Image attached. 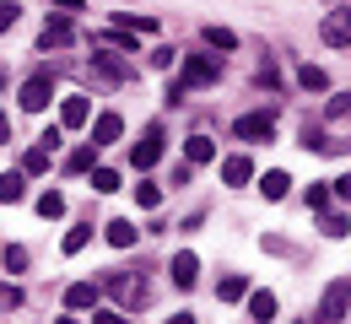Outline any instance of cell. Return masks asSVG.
<instances>
[{
  "label": "cell",
  "instance_id": "obj_44",
  "mask_svg": "<svg viewBox=\"0 0 351 324\" xmlns=\"http://www.w3.org/2000/svg\"><path fill=\"white\" fill-rule=\"evenodd\" d=\"M5 140H11V119L0 114V146H5Z\"/></svg>",
  "mask_w": 351,
  "mask_h": 324
},
{
  "label": "cell",
  "instance_id": "obj_14",
  "mask_svg": "<svg viewBox=\"0 0 351 324\" xmlns=\"http://www.w3.org/2000/svg\"><path fill=\"white\" fill-rule=\"evenodd\" d=\"M168 276H173V286H184V292H189V286H195V276H200V260H195V254H178L173 265H168Z\"/></svg>",
  "mask_w": 351,
  "mask_h": 324
},
{
  "label": "cell",
  "instance_id": "obj_40",
  "mask_svg": "<svg viewBox=\"0 0 351 324\" xmlns=\"http://www.w3.org/2000/svg\"><path fill=\"white\" fill-rule=\"evenodd\" d=\"M152 65L157 71H173V49H152Z\"/></svg>",
  "mask_w": 351,
  "mask_h": 324
},
{
  "label": "cell",
  "instance_id": "obj_13",
  "mask_svg": "<svg viewBox=\"0 0 351 324\" xmlns=\"http://www.w3.org/2000/svg\"><path fill=\"white\" fill-rule=\"evenodd\" d=\"M119 136H125V119H119V114H97V125H92V146H114Z\"/></svg>",
  "mask_w": 351,
  "mask_h": 324
},
{
  "label": "cell",
  "instance_id": "obj_6",
  "mask_svg": "<svg viewBox=\"0 0 351 324\" xmlns=\"http://www.w3.org/2000/svg\"><path fill=\"white\" fill-rule=\"evenodd\" d=\"M92 82H103V87H125V82H130V65L114 60V54H92Z\"/></svg>",
  "mask_w": 351,
  "mask_h": 324
},
{
  "label": "cell",
  "instance_id": "obj_11",
  "mask_svg": "<svg viewBox=\"0 0 351 324\" xmlns=\"http://www.w3.org/2000/svg\"><path fill=\"white\" fill-rule=\"evenodd\" d=\"M87 119H92V103H87V97H65V103H60V130H82Z\"/></svg>",
  "mask_w": 351,
  "mask_h": 324
},
{
  "label": "cell",
  "instance_id": "obj_26",
  "mask_svg": "<svg viewBox=\"0 0 351 324\" xmlns=\"http://www.w3.org/2000/svg\"><path fill=\"white\" fill-rule=\"evenodd\" d=\"M0 265H5L11 276H16V271H27V249H22V243H5V249H0Z\"/></svg>",
  "mask_w": 351,
  "mask_h": 324
},
{
  "label": "cell",
  "instance_id": "obj_23",
  "mask_svg": "<svg viewBox=\"0 0 351 324\" xmlns=\"http://www.w3.org/2000/svg\"><path fill=\"white\" fill-rule=\"evenodd\" d=\"M38 216H44V222L65 216V195H60V189H44V195H38Z\"/></svg>",
  "mask_w": 351,
  "mask_h": 324
},
{
  "label": "cell",
  "instance_id": "obj_35",
  "mask_svg": "<svg viewBox=\"0 0 351 324\" xmlns=\"http://www.w3.org/2000/svg\"><path fill=\"white\" fill-rule=\"evenodd\" d=\"M92 324H130L125 308H92Z\"/></svg>",
  "mask_w": 351,
  "mask_h": 324
},
{
  "label": "cell",
  "instance_id": "obj_43",
  "mask_svg": "<svg viewBox=\"0 0 351 324\" xmlns=\"http://www.w3.org/2000/svg\"><path fill=\"white\" fill-rule=\"evenodd\" d=\"M49 5H60V11H87V0H49Z\"/></svg>",
  "mask_w": 351,
  "mask_h": 324
},
{
  "label": "cell",
  "instance_id": "obj_8",
  "mask_svg": "<svg viewBox=\"0 0 351 324\" xmlns=\"http://www.w3.org/2000/svg\"><path fill=\"white\" fill-rule=\"evenodd\" d=\"M38 44H44V49H71V44H76V27H71V16H49L44 33H38Z\"/></svg>",
  "mask_w": 351,
  "mask_h": 324
},
{
  "label": "cell",
  "instance_id": "obj_47",
  "mask_svg": "<svg viewBox=\"0 0 351 324\" xmlns=\"http://www.w3.org/2000/svg\"><path fill=\"white\" fill-rule=\"evenodd\" d=\"M0 92H5V71H0Z\"/></svg>",
  "mask_w": 351,
  "mask_h": 324
},
{
  "label": "cell",
  "instance_id": "obj_38",
  "mask_svg": "<svg viewBox=\"0 0 351 324\" xmlns=\"http://www.w3.org/2000/svg\"><path fill=\"white\" fill-rule=\"evenodd\" d=\"M184 97H189V87H184V82H168V92H162V103H168V108H178Z\"/></svg>",
  "mask_w": 351,
  "mask_h": 324
},
{
  "label": "cell",
  "instance_id": "obj_42",
  "mask_svg": "<svg viewBox=\"0 0 351 324\" xmlns=\"http://www.w3.org/2000/svg\"><path fill=\"white\" fill-rule=\"evenodd\" d=\"M330 184H335V195H341V200H351V173H346V179H330Z\"/></svg>",
  "mask_w": 351,
  "mask_h": 324
},
{
  "label": "cell",
  "instance_id": "obj_3",
  "mask_svg": "<svg viewBox=\"0 0 351 324\" xmlns=\"http://www.w3.org/2000/svg\"><path fill=\"white\" fill-rule=\"evenodd\" d=\"M103 292H114V297H119V308H141V303H146V281H141V276H125V271H114V276L103 281Z\"/></svg>",
  "mask_w": 351,
  "mask_h": 324
},
{
  "label": "cell",
  "instance_id": "obj_1",
  "mask_svg": "<svg viewBox=\"0 0 351 324\" xmlns=\"http://www.w3.org/2000/svg\"><path fill=\"white\" fill-rule=\"evenodd\" d=\"M178 82H184L189 92H195V87H217L221 82V54H184Z\"/></svg>",
  "mask_w": 351,
  "mask_h": 324
},
{
  "label": "cell",
  "instance_id": "obj_15",
  "mask_svg": "<svg viewBox=\"0 0 351 324\" xmlns=\"http://www.w3.org/2000/svg\"><path fill=\"white\" fill-rule=\"evenodd\" d=\"M184 157L200 168V162H211V157H217V140H211V136H189V140H184Z\"/></svg>",
  "mask_w": 351,
  "mask_h": 324
},
{
  "label": "cell",
  "instance_id": "obj_30",
  "mask_svg": "<svg viewBox=\"0 0 351 324\" xmlns=\"http://www.w3.org/2000/svg\"><path fill=\"white\" fill-rule=\"evenodd\" d=\"M135 205H141V211H157V205H162V189L157 184H135Z\"/></svg>",
  "mask_w": 351,
  "mask_h": 324
},
{
  "label": "cell",
  "instance_id": "obj_16",
  "mask_svg": "<svg viewBox=\"0 0 351 324\" xmlns=\"http://www.w3.org/2000/svg\"><path fill=\"white\" fill-rule=\"evenodd\" d=\"M27 195V173H0V205H16Z\"/></svg>",
  "mask_w": 351,
  "mask_h": 324
},
{
  "label": "cell",
  "instance_id": "obj_41",
  "mask_svg": "<svg viewBox=\"0 0 351 324\" xmlns=\"http://www.w3.org/2000/svg\"><path fill=\"white\" fill-rule=\"evenodd\" d=\"M189 179H195V162H178V168H173V184L184 189V184H189Z\"/></svg>",
  "mask_w": 351,
  "mask_h": 324
},
{
  "label": "cell",
  "instance_id": "obj_12",
  "mask_svg": "<svg viewBox=\"0 0 351 324\" xmlns=\"http://www.w3.org/2000/svg\"><path fill=\"white\" fill-rule=\"evenodd\" d=\"M157 157H162V125H152V130H146V136H141V146H135V168H152V162H157Z\"/></svg>",
  "mask_w": 351,
  "mask_h": 324
},
{
  "label": "cell",
  "instance_id": "obj_34",
  "mask_svg": "<svg viewBox=\"0 0 351 324\" xmlns=\"http://www.w3.org/2000/svg\"><path fill=\"white\" fill-rule=\"evenodd\" d=\"M308 211H330V189L324 184H308Z\"/></svg>",
  "mask_w": 351,
  "mask_h": 324
},
{
  "label": "cell",
  "instance_id": "obj_33",
  "mask_svg": "<svg viewBox=\"0 0 351 324\" xmlns=\"http://www.w3.org/2000/svg\"><path fill=\"white\" fill-rule=\"evenodd\" d=\"M16 16H22V5H16V0H0V33H11Z\"/></svg>",
  "mask_w": 351,
  "mask_h": 324
},
{
  "label": "cell",
  "instance_id": "obj_25",
  "mask_svg": "<svg viewBox=\"0 0 351 324\" xmlns=\"http://www.w3.org/2000/svg\"><path fill=\"white\" fill-rule=\"evenodd\" d=\"M243 292H249V281H243V276H221L217 281V297H221V303H238Z\"/></svg>",
  "mask_w": 351,
  "mask_h": 324
},
{
  "label": "cell",
  "instance_id": "obj_27",
  "mask_svg": "<svg viewBox=\"0 0 351 324\" xmlns=\"http://www.w3.org/2000/svg\"><path fill=\"white\" fill-rule=\"evenodd\" d=\"M319 232H324V238H346V232H351V216H341V211H324Z\"/></svg>",
  "mask_w": 351,
  "mask_h": 324
},
{
  "label": "cell",
  "instance_id": "obj_7",
  "mask_svg": "<svg viewBox=\"0 0 351 324\" xmlns=\"http://www.w3.org/2000/svg\"><path fill=\"white\" fill-rule=\"evenodd\" d=\"M232 136L238 140H270L276 136V119L270 114H243V119H232Z\"/></svg>",
  "mask_w": 351,
  "mask_h": 324
},
{
  "label": "cell",
  "instance_id": "obj_4",
  "mask_svg": "<svg viewBox=\"0 0 351 324\" xmlns=\"http://www.w3.org/2000/svg\"><path fill=\"white\" fill-rule=\"evenodd\" d=\"M49 97H54V71H38V76L22 82V108H27V114H44Z\"/></svg>",
  "mask_w": 351,
  "mask_h": 324
},
{
  "label": "cell",
  "instance_id": "obj_32",
  "mask_svg": "<svg viewBox=\"0 0 351 324\" xmlns=\"http://www.w3.org/2000/svg\"><path fill=\"white\" fill-rule=\"evenodd\" d=\"M324 114H330V119H346V114H351V92H330Z\"/></svg>",
  "mask_w": 351,
  "mask_h": 324
},
{
  "label": "cell",
  "instance_id": "obj_46",
  "mask_svg": "<svg viewBox=\"0 0 351 324\" xmlns=\"http://www.w3.org/2000/svg\"><path fill=\"white\" fill-rule=\"evenodd\" d=\"M54 324H82V319H54Z\"/></svg>",
  "mask_w": 351,
  "mask_h": 324
},
{
  "label": "cell",
  "instance_id": "obj_18",
  "mask_svg": "<svg viewBox=\"0 0 351 324\" xmlns=\"http://www.w3.org/2000/svg\"><path fill=\"white\" fill-rule=\"evenodd\" d=\"M92 162H97V146H76V151H71V157H65V173H92Z\"/></svg>",
  "mask_w": 351,
  "mask_h": 324
},
{
  "label": "cell",
  "instance_id": "obj_28",
  "mask_svg": "<svg viewBox=\"0 0 351 324\" xmlns=\"http://www.w3.org/2000/svg\"><path fill=\"white\" fill-rule=\"evenodd\" d=\"M87 243H92V222H87V227H71V232H65V243H60V249H65V254H82Z\"/></svg>",
  "mask_w": 351,
  "mask_h": 324
},
{
  "label": "cell",
  "instance_id": "obj_9",
  "mask_svg": "<svg viewBox=\"0 0 351 324\" xmlns=\"http://www.w3.org/2000/svg\"><path fill=\"white\" fill-rule=\"evenodd\" d=\"M249 179H254V162H249L243 151H232V157H221V184H227V189H243Z\"/></svg>",
  "mask_w": 351,
  "mask_h": 324
},
{
  "label": "cell",
  "instance_id": "obj_39",
  "mask_svg": "<svg viewBox=\"0 0 351 324\" xmlns=\"http://www.w3.org/2000/svg\"><path fill=\"white\" fill-rule=\"evenodd\" d=\"M324 140H330V136H319L313 125H303V146H308V151H324Z\"/></svg>",
  "mask_w": 351,
  "mask_h": 324
},
{
  "label": "cell",
  "instance_id": "obj_29",
  "mask_svg": "<svg viewBox=\"0 0 351 324\" xmlns=\"http://www.w3.org/2000/svg\"><path fill=\"white\" fill-rule=\"evenodd\" d=\"M206 49H238V33H227V27H206Z\"/></svg>",
  "mask_w": 351,
  "mask_h": 324
},
{
  "label": "cell",
  "instance_id": "obj_2",
  "mask_svg": "<svg viewBox=\"0 0 351 324\" xmlns=\"http://www.w3.org/2000/svg\"><path fill=\"white\" fill-rule=\"evenodd\" d=\"M319 38H324L330 49H351V5L324 11V22H319Z\"/></svg>",
  "mask_w": 351,
  "mask_h": 324
},
{
  "label": "cell",
  "instance_id": "obj_36",
  "mask_svg": "<svg viewBox=\"0 0 351 324\" xmlns=\"http://www.w3.org/2000/svg\"><path fill=\"white\" fill-rule=\"evenodd\" d=\"M0 308H22V286H11V281H0Z\"/></svg>",
  "mask_w": 351,
  "mask_h": 324
},
{
  "label": "cell",
  "instance_id": "obj_20",
  "mask_svg": "<svg viewBox=\"0 0 351 324\" xmlns=\"http://www.w3.org/2000/svg\"><path fill=\"white\" fill-rule=\"evenodd\" d=\"M97 44H103V49H125V54H135V33H130V27H108V33H97Z\"/></svg>",
  "mask_w": 351,
  "mask_h": 324
},
{
  "label": "cell",
  "instance_id": "obj_45",
  "mask_svg": "<svg viewBox=\"0 0 351 324\" xmlns=\"http://www.w3.org/2000/svg\"><path fill=\"white\" fill-rule=\"evenodd\" d=\"M168 324H195V314H173V319H168Z\"/></svg>",
  "mask_w": 351,
  "mask_h": 324
},
{
  "label": "cell",
  "instance_id": "obj_5",
  "mask_svg": "<svg viewBox=\"0 0 351 324\" xmlns=\"http://www.w3.org/2000/svg\"><path fill=\"white\" fill-rule=\"evenodd\" d=\"M346 308H351V281H335V286L319 297V319H324V324H341V319H346Z\"/></svg>",
  "mask_w": 351,
  "mask_h": 324
},
{
  "label": "cell",
  "instance_id": "obj_31",
  "mask_svg": "<svg viewBox=\"0 0 351 324\" xmlns=\"http://www.w3.org/2000/svg\"><path fill=\"white\" fill-rule=\"evenodd\" d=\"M92 189H97V195H114V189H119V173H114V168H92Z\"/></svg>",
  "mask_w": 351,
  "mask_h": 324
},
{
  "label": "cell",
  "instance_id": "obj_21",
  "mask_svg": "<svg viewBox=\"0 0 351 324\" xmlns=\"http://www.w3.org/2000/svg\"><path fill=\"white\" fill-rule=\"evenodd\" d=\"M103 238H108L114 249H130V243H135V222H125V216H119V222H108V227H103Z\"/></svg>",
  "mask_w": 351,
  "mask_h": 324
},
{
  "label": "cell",
  "instance_id": "obj_17",
  "mask_svg": "<svg viewBox=\"0 0 351 324\" xmlns=\"http://www.w3.org/2000/svg\"><path fill=\"white\" fill-rule=\"evenodd\" d=\"M249 319H254V324L276 319V292H254V297H249Z\"/></svg>",
  "mask_w": 351,
  "mask_h": 324
},
{
  "label": "cell",
  "instance_id": "obj_19",
  "mask_svg": "<svg viewBox=\"0 0 351 324\" xmlns=\"http://www.w3.org/2000/svg\"><path fill=\"white\" fill-rule=\"evenodd\" d=\"M260 189H265V200H287V189H292V179H287L281 168H270V173L260 179Z\"/></svg>",
  "mask_w": 351,
  "mask_h": 324
},
{
  "label": "cell",
  "instance_id": "obj_24",
  "mask_svg": "<svg viewBox=\"0 0 351 324\" xmlns=\"http://www.w3.org/2000/svg\"><path fill=\"white\" fill-rule=\"evenodd\" d=\"M298 87H303V92H324V87H330V76H324L319 65H303V71H298Z\"/></svg>",
  "mask_w": 351,
  "mask_h": 324
},
{
  "label": "cell",
  "instance_id": "obj_22",
  "mask_svg": "<svg viewBox=\"0 0 351 324\" xmlns=\"http://www.w3.org/2000/svg\"><path fill=\"white\" fill-rule=\"evenodd\" d=\"M49 157H54L49 146H33V151L22 157V173H27V179H38V173H49Z\"/></svg>",
  "mask_w": 351,
  "mask_h": 324
},
{
  "label": "cell",
  "instance_id": "obj_37",
  "mask_svg": "<svg viewBox=\"0 0 351 324\" xmlns=\"http://www.w3.org/2000/svg\"><path fill=\"white\" fill-rule=\"evenodd\" d=\"M254 82H260V87H270V92H276V87H281V76H276V65H270V60H265L260 71H254Z\"/></svg>",
  "mask_w": 351,
  "mask_h": 324
},
{
  "label": "cell",
  "instance_id": "obj_10",
  "mask_svg": "<svg viewBox=\"0 0 351 324\" xmlns=\"http://www.w3.org/2000/svg\"><path fill=\"white\" fill-rule=\"evenodd\" d=\"M97 297H103V286H92V281H71V286H65V308H71V314L97 308Z\"/></svg>",
  "mask_w": 351,
  "mask_h": 324
}]
</instances>
